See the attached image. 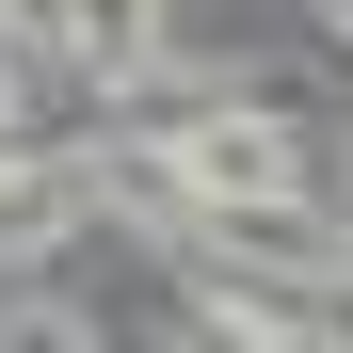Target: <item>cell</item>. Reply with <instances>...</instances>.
<instances>
[{
  "mask_svg": "<svg viewBox=\"0 0 353 353\" xmlns=\"http://www.w3.org/2000/svg\"><path fill=\"white\" fill-rule=\"evenodd\" d=\"M48 48H81L97 81H145V65H161V0H65Z\"/></svg>",
  "mask_w": 353,
  "mask_h": 353,
  "instance_id": "6da1fadb",
  "label": "cell"
},
{
  "mask_svg": "<svg viewBox=\"0 0 353 353\" xmlns=\"http://www.w3.org/2000/svg\"><path fill=\"white\" fill-rule=\"evenodd\" d=\"M0 129H17V65H0Z\"/></svg>",
  "mask_w": 353,
  "mask_h": 353,
  "instance_id": "7a4b0ae2",
  "label": "cell"
}]
</instances>
